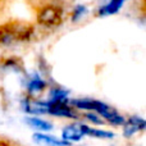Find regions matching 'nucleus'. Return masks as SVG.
I'll use <instances>...</instances> for the list:
<instances>
[{
	"instance_id": "nucleus-1",
	"label": "nucleus",
	"mask_w": 146,
	"mask_h": 146,
	"mask_svg": "<svg viewBox=\"0 0 146 146\" xmlns=\"http://www.w3.org/2000/svg\"><path fill=\"white\" fill-rule=\"evenodd\" d=\"M63 10L58 5L49 4L42 7L37 13V22L45 27H55L62 23Z\"/></svg>"
},
{
	"instance_id": "nucleus-2",
	"label": "nucleus",
	"mask_w": 146,
	"mask_h": 146,
	"mask_svg": "<svg viewBox=\"0 0 146 146\" xmlns=\"http://www.w3.org/2000/svg\"><path fill=\"white\" fill-rule=\"evenodd\" d=\"M94 111L98 113L104 121L108 122L111 126H122L124 123V121H126V118L122 114H119L115 108H113V106L108 105V104L103 103V101H99V100H95Z\"/></svg>"
},
{
	"instance_id": "nucleus-3",
	"label": "nucleus",
	"mask_w": 146,
	"mask_h": 146,
	"mask_svg": "<svg viewBox=\"0 0 146 146\" xmlns=\"http://www.w3.org/2000/svg\"><path fill=\"white\" fill-rule=\"evenodd\" d=\"M48 103V110L46 114H50L54 117H60V118H71V119H77L78 114L76 109L73 108L69 103Z\"/></svg>"
},
{
	"instance_id": "nucleus-4",
	"label": "nucleus",
	"mask_w": 146,
	"mask_h": 146,
	"mask_svg": "<svg viewBox=\"0 0 146 146\" xmlns=\"http://www.w3.org/2000/svg\"><path fill=\"white\" fill-rule=\"evenodd\" d=\"M22 110L26 111L27 114H30V115L46 114L48 103H46V100L35 99V98H32V96H26L22 100Z\"/></svg>"
},
{
	"instance_id": "nucleus-5",
	"label": "nucleus",
	"mask_w": 146,
	"mask_h": 146,
	"mask_svg": "<svg viewBox=\"0 0 146 146\" xmlns=\"http://www.w3.org/2000/svg\"><path fill=\"white\" fill-rule=\"evenodd\" d=\"M46 87H48V82H46L37 72L32 73V74H31L30 77H27V80H26V91H27V96L35 98L36 95L44 92Z\"/></svg>"
},
{
	"instance_id": "nucleus-6",
	"label": "nucleus",
	"mask_w": 146,
	"mask_h": 146,
	"mask_svg": "<svg viewBox=\"0 0 146 146\" xmlns=\"http://www.w3.org/2000/svg\"><path fill=\"white\" fill-rule=\"evenodd\" d=\"M122 126H123V136L126 139H131L135 133H137L140 131H144L146 127V122L141 117L132 115L129 118H127Z\"/></svg>"
},
{
	"instance_id": "nucleus-7",
	"label": "nucleus",
	"mask_w": 146,
	"mask_h": 146,
	"mask_svg": "<svg viewBox=\"0 0 146 146\" xmlns=\"http://www.w3.org/2000/svg\"><path fill=\"white\" fill-rule=\"evenodd\" d=\"M85 137L81 128V123L80 122H74V123L68 124L67 127H64L62 131V139L66 140L68 142H78Z\"/></svg>"
},
{
	"instance_id": "nucleus-8",
	"label": "nucleus",
	"mask_w": 146,
	"mask_h": 146,
	"mask_svg": "<svg viewBox=\"0 0 146 146\" xmlns=\"http://www.w3.org/2000/svg\"><path fill=\"white\" fill-rule=\"evenodd\" d=\"M33 141L40 146H71V142L63 139H56L50 135H45L44 132H36L32 136Z\"/></svg>"
},
{
	"instance_id": "nucleus-9",
	"label": "nucleus",
	"mask_w": 146,
	"mask_h": 146,
	"mask_svg": "<svg viewBox=\"0 0 146 146\" xmlns=\"http://www.w3.org/2000/svg\"><path fill=\"white\" fill-rule=\"evenodd\" d=\"M46 100L50 103H69V90L59 86H53L49 91Z\"/></svg>"
},
{
	"instance_id": "nucleus-10",
	"label": "nucleus",
	"mask_w": 146,
	"mask_h": 146,
	"mask_svg": "<svg viewBox=\"0 0 146 146\" xmlns=\"http://www.w3.org/2000/svg\"><path fill=\"white\" fill-rule=\"evenodd\" d=\"M25 122L33 129H37L40 132H49L54 128L53 123H50L49 121H45V119H41L37 118L36 115H30V117H26Z\"/></svg>"
},
{
	"instance_id": "nucleus-11",
	"label": "nucleus",
	"mask_w": 146,
	"mask_h": 146,
	"mask_svg": "<svg viewBox=\"0 0 146 146\" xmlns=\"http://www.w3.org/2000/svg\"><path fill=\"white\" fill-rule=\"evenodd\" d=\"M123 4H124V0H109L105 5L99 8L98 15L99 17H106V15L115 14V13H118L121 10Z\"/></svg>"
},
{
	"instance_id": "nucleus-12",
	"label": "nucleus",
	"mask_w": 146,
	"mask_h": 146,
	"mask_svg": "<svg viewBox=\"0 0 146 146\" xmlns=\"http://www.w3.org/2000/svg\"><path fill=\"white\" fill-rule=\"evenodd\" d=\"M81 128L85 136H91L95 139H113L114 133L110 131H104V129H98V128H91L87 124L81 123Z\"/></svg>"
},
{
	"instance_id": "nucleus-13",
	"label": "nucleus",
	"mask_w": 146,
	"mask_h": 146,
	"mask_svg": "<svg viewBox=\"0 0 146 146\" xmlns=\"http://www.w3.org/2000/svg\"><path fill=\"white\" fill-rule=\"evenodd\" d=\"M0 68L3 71H13V72H25L23 66L21 64V60L17 58H7L1 62Z\"/></svg>"
},
{
	"instance_id": "nucleus-14",
	"label": "nucleus",
	"mask_w": 146,
	"mask_h": 146,
	"mask_svg": "<svg viewBox=\"0 0 146 146\" xmlns=\"http://www.w3.org/2000/svg\"><path fill=\"white\" fill-rule=\"evenodd\" d=\"M87 7L86 5H82V4H78L74 7L72 12V22H78L81 18H83L86 14H87Z\"/></svg>"
},
{
	"instance_id": "nucleus-15",
	"label": "nucleus",
	"mask_w": 146,
	"mask_h": 146,
	"mask_svg": "<svg viewBox=\"0 0 146 146\" xmlns=\"http://www.w3.org/2000/svg\"><path fill=\"white\" fill-rule=\"evenodd\" d=\"M83 118L87 119L91 123H94L95 126H103V124H105V121L98 113H95V111H87V113H85Z\"/></svg>"
},
{
	"instance_id": "nucleus-16",
	"label": "nucleus",
	"mask_w": 146,
	"mask_h": 146,
	"mask_svg": "<svg viewBox=\"0 0 146 146\" xmlns=\"http://www.w3.org/2000/svg\"><path fill=\"white\" fill-rule=\"evenodd\" d=\"M124 1H126V0H124Z\"/></svg>"
}]
</instances>
